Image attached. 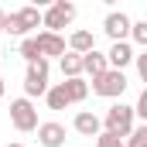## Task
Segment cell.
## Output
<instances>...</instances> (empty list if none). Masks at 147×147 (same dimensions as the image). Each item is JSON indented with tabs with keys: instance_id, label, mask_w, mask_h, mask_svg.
Here are the masks:
<instances>
[{
	"instance_id": "cell-8",
	"label": "cell",
	"mask_w": 147,
	"mask_h": 147,
	"mask_svg": "<svg viewBox=\"0 0 147 147\" xmlns=\"http://www.w3.org/2000/svg\"><path fill=\"white\" fill-rule=\"evenodd\" d=\"M103 31H106V38H113V41H127V38H130V17H127L123 10H110L106 21H103Z\"/></svg>"
},
{
	"instance_id": "cell-20",
	"label": "cell",
	"mask_w": 147,
	"mask_h": 147,
	"mask_svg": "<svg viewBox=\"0 0 147 147\" xmlns=\"http://www.w3.org/2000/svg\"><path fill=\"white\" fill-rule=\"evenodd\" d=\"M96 147H123V140H120L116 134H106V130H99V137H96Z\"/></svg>"
},
{
	"instance_id": "cell-22",
	"label": "cell",
	"mask_w": 147,
	"mask_h": 147,
	"mask_svg": "<svg viewBox=\"0 0 147 147\" xmlns=\"http://www.w3.org/2000/svg\"><path fill=\"white\" fill-rule=\"evenodd\" d=\"M134 62H137V72H140V79H147V51L134 55Z\"/></svg>"
},
{
	"instance_id": "cell-10",
	"label": "cell",
	"mask_w": 147,
	"mask_h": 147,
	"mask_svg": "<svg viewBox=\"0 0 147 147\" xmlns=\"http://www.w3.org/2000/svg\"><path fill=\"white\" fill-rule=\"evenodd\" d=\"M38 144L41 147H65V127L48 120V123H38Z\"/></svg>"
},
{
	"instance_id": "cell-18",
	"label": "cell",
	"mask_w": 147,
	"mask_h": 147,
	"mask_svg": "<svg viewBox=\"0 0 147 147\" xmlns=\"http://www.w3.org/2000/svg\"><path fill=\"white\" fill-rule=\"evenodd\" d=\"M130 38L140 48H147V21H130Z\"/></svg>"
},
{
	"instance_id": "cell-19",
	"label": "cell",
	"mask_w": 147,
	"mask_h": 147,
	"mask_svg": "<svg viewBox=\"0 0 147 147\" xmlns=\"http://www.w3.org/2000/svg\"><path fill=\"white\" fill-rule=\"evenodd\" d=\"M123 147H147V127H134L130 137L123 140Z\"/></svg>"
},
{
	"instance_id": "cell-5",
	"label": "cell",
	"mask_w": 147,
	"mask_h": 147,
	"mask_svg": "<svg viewBox=\"0 0 147 147\" xmlns=\"http://www.w3.org/2000/svg\"><path fill=\"white\" fill-rule=\"evenodd\" d=\"M48 62L45 58H38L28 65V75H24V99H38V96H45L48 92Z\"/></svg>"
},
{
	"instance_id": "cell-21",
	"label": "cell",
	"mask_w": 147,
	"mask_h": 147,
	"mask_svg": "<svg viewBox=\"0 0 147 147\" xmlns=\"http://www.w3.org/2000/svg\"><path fill=\"white\" fill-rule=\"evenodd\" d=\"M134 116H144V120H147V89L140 92V96H137V106H134Z\"/></svg>"
},
{
	"instance_id": "cell-23",
	"label": "cell",
	"mask_w": 147,
	"mask_h": 147,
	"mask_svg": "<svg viewBox=\"0 0 147 147\" xmlns=\"http://www.w3.org/2000/svg\"><path fill=\"white\" fill-rule=\"evenodd\" d=\"M3 21H7V10H0V31H3Z\"/></svg>"
},
{
	"instance_id": "cell-4",
	"label": "cell",
	"mask_w": 147,
	"mask_h": 147,
	"mask_svg": "<svg viewBox=\"0 0 147 147\" xmlns=\"http://www.w3.org/2000/svg\"><path fill=\"white\" fill-rule=\"evenodd\" d=\"M127 72H116V69H106L103 75H96L92 79V92L96 96H103V99H120L123 92H127Z\"/></svg>"
},
{
	"instance_id": "cell-3",
	"label": "cell",
	"mask_w": 147,
	"mask_h": 147,
	"mask_svg": "<svg viewBox=\"0 0 147 147\" xmlns=\"http://www.w3.org/2000/svg\"><path fill=\"white\" fill-rule=\"evenodd\" d=\"M72 21H75V3H69V0H55L48 10H41V28L51 31V34H58Z\"/></svg>"
},
{
	"instance_id": "cell-2",
	"label": "cell",
	"mask_w": 147,
	"mask_h": 147,
	"mask_svg": "<svg viewBox=\"0 0 147 147\" xmlns=\"http://www.w3.org/2000/svg\"><path fill=\"white\" fill-rule=\"evenodd\" d=\"M38 24H41V10L38 7H21V10H14V14H7V21H3V31L14 38H31Z\"/></svg>"
},
{
	"instance_id": "cell-7",
	"label": "cell",
	"mask_w": 147,
	"mask_h": 147,
	"mask_svg": "<svg viewBox=\"0 0 147 147\" xmlns=\"http://www.w3.org/2000/svg\"><path fill=\"white\" fill-rule=\"evenodd\" d=\"M34 45H38V51H41L45 62H48V58H62V55L69 51V48H65V38H62V34H51V31H38Z\"/></svg>"
},
{
	"instance_id": "cell-13",
	"label": "cell",
	"mask_w": 147,
	"mask_h": 147,
	"mask_svg": "<svg viewBox=\"0 0 147 147\" xmlns=\"http://www.w3.org/2000/svg\"><path fill=\"white\" fill-rule=\"evenodd\" d=\"M79 58H82V75H89V79H96V75H103L110 69V65H106V55L96 51V48L86 51V55H79Z\"/></svg>"
},
{
	"instance_id": "cell-14",
	"label": "cell",
	"mask_w": 147,
	"mask_h": 147,
	"mask_svg": "<svg viewBox=\"0 0 147 147\" xmlns=\"http://www.w3.org/2000/svg\"><path fill=\"white\" fill-rule=\"evenodd\" d=\"M62 89H65V96H69V103H82L86 96H89V82L79 75V79H65L62 82Z\"/></svg>"
},
{
	"instance_id": "cell-1",
	"label": "cell",
	"mask_w": 147,
	"mask_h": 147,
	"mask_svg": "<svg viewBox=\"0 0 147 147\" xmlns=\"http://www.w3.org/2000/svg\"><path fill=\"white\" fill-rule=\"evenodd\" d=\"M99 123H103L106 134H116L120 140H127L130 130H134V106H127V103H113Z\"/></svg>"
},
{
	"instance_id": "cell-17",
	"label": "cell",
	"mask_w": 147,
	"mask_h": 147,
	"mask_svg": "<svg viewBox=\"0 0 147 147\" xmlns=\"http://www.w3.org/2000/svg\"><path fill=\"white\" fill-rule=\"evenodd\" d=\"M17 55H21L28 65L41 58V51H38V45H34V34H31V38H21V45H17Z\"/></svg>"
},
{
	"instance_id": "cell-9",
	"label": "cell",
	"mask_w": 147,
	"mask_h": 147,
	"mask_svg": "<svg viewBox=\"0 0 147 147\" xmlns=\"http://www.w3.org/2000/svg\"><path fill=\"white\" fill-rule=\"evenodd\" d=\"M134 55H137V51H134V45H130V41H113L110 51H106V65L116 69V72H123V69L134 62Z\"/></svg>"
},
{
	"instance_id": "cell-16",
	"label": "cell",
	"mask_w": 147,
	"mask_h": 147,
	"mask_svg": "<svg viewBox=\"0 0 147 147\" xmlns=\"http://www.w3.org/2000/svg\"><path fill=\"white\" fill-rule=\"evenodd\" d=\"M58 69H62L65 79H79V75H82V58L72 55V51H65V55L58 58Z\"/></svg>"
},
{
	"instance_id": "cell-11",
	"label": "cell",
	"mask_w": 147,
	"mask_h": 147,
	"mask_svg": "<svg viewBox=\"0 0 147 147\" xmlns=\"http://www.w3.org/2000/svg\"><path fill=\"white\" fill-rule=\"evenodd\" d=\"M72 127H75V134H82V137H99V130H103L99 116H96L92 110H79L75 120H72Z\"/></svg>"
},
{
	"instance_id": "cell-25",
	"label": "cell",
	"mask_w": 147,
	"mask_h": 147,
	"mask_svg": "<svg viewBox=\"0 0 147 147\" xmlns=\"http://www.w3.org/2000/svg\"><path fill=\"white\" fill-rule=\"evenodd\" d=\"M7 147H28V144H7Z\"/></svg>"
},
{
	"instance_id": "cell-12",
	"label": "cell",
	"mask_w": 147,
	"mask_h": 147,
	"mask_svg": "<svg viewBox=\"0 0 147 147\" xmlns=\"http://www.w3.org/2000/svg\"><path fill=\"white\" fill-rule=\"evenodd\" d=\"M65 48H69L72 55H86V51H92V48H96V34H92V31H86V28H79V31L69 34Z\"/></svg>"
},
{
	"instance_id": "cell-26",
	"label": "cell",
	"mask_w": 147,
	"mask_h": 147,
	"mask_svg": "<svg viewBox=\"0 0 147 147\" xmlns=\"http://www.w3.org/2000/svg\"><path fill=\"white\" fill-rule=\"evenodd\" d=\"M0 62H3V58H0Z\"/></svg>"
},
{
	"instance_id": "cell-6",
	"label": "cell",
	"mask_w": 147,
	"mask_h": 147,
	"mask_svg": "<svg viewBox=\"0 0 147 147\" xmlns=\"http://www.w3.org/2000/svg\"><path fill=\"white\" fill-rule=\"evenodd\" d=\"M10 123H14V130H21V134H31V130H38V110L31 99H14L10 103Z\"/></svg>"
},
{
	"instance_id": "cell-15",
	"label": "cell",
	"mask_w": 147,
	"mask_h": 147,
	"mask_svg": "<svg viewBox=\"0 0 147 147\" xmlns=\"http://www.w3.org/2000/svg\"><path fill=\"white\" fill-rule=\"evenodd\" d=\"M45 103H48V110H65V106H72V103H69V96H65V89H62V82L48 86V92H45Z\"/></svg>"
},
{
	"instance_id": "cell-24",
	"label": "cell",
	"mask_w": 147,
	"mask_h": 147,
	"mask_svg": "<svg viewBox=\"0 0 147 147\" xmlns=\"http://www.w3.org/2000/svg\"><path fill=\"white\" fill-rule=\"evenodd\" d=\"M3 89H7V86H3V79H0V99H3Z\"/></svg>"
}]
</instances>
